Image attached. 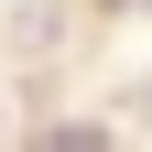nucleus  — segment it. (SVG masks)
<instances>
[{
	"mask_svg": "<svg viewBox=\"0 0 152 152\" xmlns=\"http://www.w3.org/2000/svg\"><path fill=\"white\" fill-rule=\"evenodd\" d=\"M33 152H109V130H44Z\"/></svg>",
	"mask_w": 152,
	"mask_h": 152,
	"instance_id": "f257e3e1",
	"label": "nucleus"
}]
</instances>
